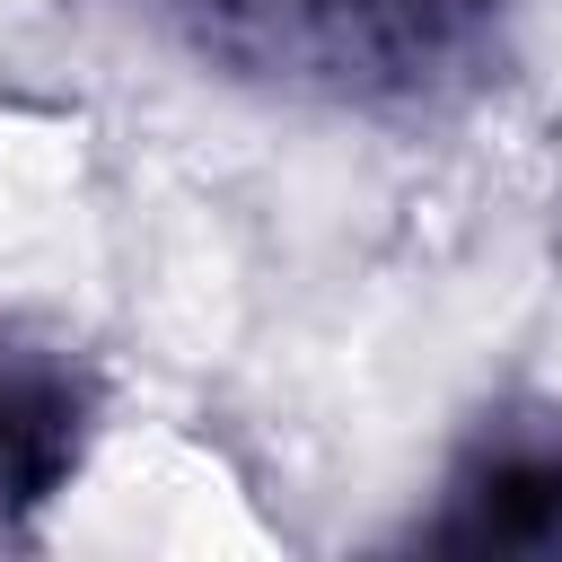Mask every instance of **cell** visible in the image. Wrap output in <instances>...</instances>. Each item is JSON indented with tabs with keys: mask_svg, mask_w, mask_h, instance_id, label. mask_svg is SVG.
<instances>
[{
	"mask_svg": "<svg viewBox=\"0 0 562 562\" xmlns=\"http://www.w3.org/2000/svg\"><path fill=\"white\" fill-rule=\"evenodd\" d=\"M228 79L386 132H439L518 70V0H176Z\"/></svg>",
	"mask_w": 562,
	"mask_h": 562,
	"instance_id": "6da1fadb",
	"label": "cell"
},
{
	"mask_svg": "<svg viewBox=\"0 0 562 562\" xmlns=\"http://www.w3.org/2000/svg\"><path fill=\"white\" fill-rule=\"evenodd\" d=\"M404 544L553 562L562 553V395L518 386V395L483 404L448 439L422 509L404 518Z\"/></svg>",
	"mask_w": 562,
	"mask_h": 562,
	"instance_id": "7a4b0ae2",
	"label": "cell"
},
{
	"mask_svg": "<svg viewBox=\"0 0 562 562\" xmlns=\"http://www.w3.org/2000/svg\"><path fill=\"white\" fill-rule=\"evenodd\" d=\"M97 439H105L97 360L61 325L0 307V544L35 536L70 501Z\"/></svg>",
	"mask_w": 562,
	"mask_h": 562,
	"instance_id": "3957f363",
	"label": "cell"
}]
</instances>
